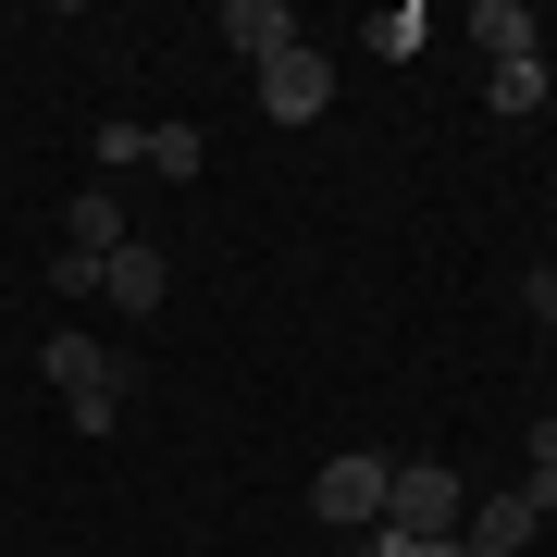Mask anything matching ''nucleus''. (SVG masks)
<instances>
[{
  "mask_svg": "<svg viewBox=\"0 0 557 557\" xmlns=\"http://www.w3.org/2000/svg\"><path fill=\"white\" fill-rule=\"evenodd\" d=\"M458 520H471V483H458L446 458H397V471H384V533L434 545V533H458Z\"/></svg>",
  "mask_w": 557,
  "mask_h": 557,
  "instance_id": "nucleus-1",
  "label": "nucleus"
},
{
  "mask_svg": "<svg viewBox=\"0 0 557 557\" xmlns=\"http://www.w3.org/2000/svg\"><path fill=\"white\" fill-rule=\"evenodd\" d=\"M38 372H50V397L75 409V434H112V409H124V359H100L87 335H50Z\"/></svg>",
  "mask_w": 557,
  "mask_h": 557,
  "instance_id": "nucleus-2",
  "label": "nucleus"
},
{
  "mask_svg": "<svg viewBox=\"0 0 557 557\" xmlns=\"http://www.w3.org/2000/svg\"><path fill=\"white\" fill-rule=\"evenodd\" d=\"M384 471H397V458H372V446H359V458H322L310 520H322V533H372V520H384Z\"/></svg>",
  "mask_w": 557,
  "mask_h": 557,
  "instance_id": "nucleus-3",
  "label": "nucleus"
},
{
  "mask_svg": "<svg viewBox=\"0 0 557 557\" xmlns=\"http://www.w3.org/2000/svg\"><path fill=\"white\" fill-rule=\"evenodd\" d=\"M260 112H273V124H322V112H335V62H322L310 38L273 50V62H260Z\"/></svg>",
  "mask_w": 557,
  "mask_h": 557,
  "instance_id": "nucleus-4",
  "label": "nucleus"
},
{
  "mask_svg": "<svg viewBox=\"0 0 557 557\" xmlns=\"http://www.w3.org/2000/svg\"><path fill=\"white\" fill-rule=\"evenodd\" d=\"M161 285H174V260H161L149 236H124V248L100 260V298H112L124 322H149V310H161Z\"/></svg>",
  "mask_w": 557,
  "mask_h": 557,
  "instance_id": "nucleus-5",
  "label": "nucleus"
},
{
  "mask_svg": "<svg viewBox=\"0 0 557 557\" xmlns=\"http://www.w3.org/2000/svg\"><path fill=\"white\" fill-rule=\"evenodd\" d=\"M458 545H471V557H520V545H545V508L508 483V496H483L471 520H458Z\"/></svg>",
  "mask_w": 557,
  "mask_h": 557,
  "instance_id": "nucleus-6",
  "label": "nucleus"
},
{
  "mask_svg": "<svg viewBox=\"0 0 557 557\" xmlns=\"http://www.w3.org/2000/svg\"><path fill=\"white\" fill-rule=\"evenodd\" d=\"M471 38H483V62H545V13L533 0H483Z\"/></svg>",
  "mask_w": 557,
  "mask_h": 557,
  "instance_id": "nucleus-7",
  "label": "nucleus"
},
{
  "mask_svg": "<svg viewBox=\"0 0 557 557\" xmlns=\"http://www.w3.org/2000/svg\"><path fill=\"white\" fill-rule=\"evenodd\" d=\"M223 50H248V75L273 50H298V25H285V0H223Z\"/></svg>",
  "mask_w": 557,
  "mask_h": 557,
  "instance_id": "nucleus-8",
  "label": "nucleus"
},
{
  "mask_svg": "<svg viewBox=\"0 0 557 557\" xmlns=\"http://www.w3.org/2000/svg\"><path fill=\"white\" fill-rule=\"evenodd\" d=\"M62 236H75L87 260H112L124 236H137V223H124V211H112V186H87V199H75V211H62Z\"/></svg>",
  "mask_w": 557,
  "mask_h": 557,
  "instance_id": "nucleus-9",
  "label": "nucleus"
},
{
  "mask_svg": "<svg viewBox=\"0 0 557 557\" xmlns=\"http://www.w3.org/2000/svg\"><path fill=\"white\" fill-rule=\"evenodd\" d=\"M199 161H211L199 124H149V174H161V186H199Z\"/></svg>",
  "mask_w": 557,
  "mask_h": 557,
  "instance_id": "nucleus-10",
  "label": "nucleus"
},
{
  "mask_svg": "<svg viewBox=\"0 0 557 557\" xmlns=\"http://www.w3.org/2000/svg\"><path fill=\"white\" fill-rule=\"evenodd\" d=\"M483 100L496 112H545V62H483Z\"/></svg>",
  "mask_w": 557,
  "mask_h": 557,
  "instance_id": "nucleus-11",
  "label": "nucleus"
},
{
  "mask_svg": "<svg viewBox=\"0 0 557 557\" xmlns=\"http://www.w3.org/2000/svg\"><path fill=\"white\" fill-rule=\"evenodd\" d=\"M359 38H372V50H384V62H409V50H421V38H434V25H421V13H409V0H397V13H372V25H359Z\"/></svg>",
  "mask_w": 557,
  "mask_h": 557,
  "instance_id": "nucleus-12",
  "label": "nucleus"
},
{
  "mask_svg": "<svg viewBox=\"0 0 557 557\" xmlns=\"http://www.w3.org/2000/svg\"><path fill=\"white\" fill-rule=\"evenodd\" d=\"M124 161H149V124H100V186L124 174Z\"/></svg>",
  "mask_w": 557,
  "mask_h": 557,
  "instance_id": "nucleus-13",
  "label": "nucleus"
},
{
  "mask_svg": "<svg viewBox=\"0 0 557 557\" xmlns=\"http://www.w3.org/2000/svg\"><path fill=\"white\" fill-rule=\"evenodd\" d=\"M533 322H545V347H557V298H545V285H533Z\"/></svg>",
  "mask_w": 557,
  "mask_h": 557,
  "instance_id": "nucleus-14",
  "label": "nucleus"
},
{
  "mask_svg": "<svg viewBox=\"0 0 557 557\" xmlns=\"http://www.w3.org/2000/svg\"><path fill=\"white\" fill-rule=\"evenodd\" d=\"M409 557H471V545H458V533H434V545H409Z\"/></svg>",
  "mask_w": 557,
  "mask_h": 557,
  "instance_id": "nucleus-15",
  "label": "nucleus"
},
{
  "mask_svg": "<svg viewBox=\"0 0 557 557\" xmlns=\"http://www.w3.org/2000/svg\"><path fill=\"white\" fill-rule=\"evenodd\" d=\"M533 285H545V298H557V248H545V273H533Z\"/></svg>",
  "mask_w": 557,
  "mask_h": 557,
  "instance_id": "nucleus-16",
  "label": "nucleus"
}]
</instances>
